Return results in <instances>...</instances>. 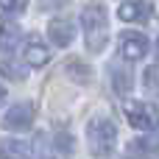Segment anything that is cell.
<instances>
[{
    "label": "cell",
    "instance_id": "6da1fadb",
    "mask_svg": "<svg viewBox=\"0 0 159 159\" xmlns=\"http://www.w3.org/2000/svg\"><path fill=\"white\" fill-rule=\"evenodd\" d=\"M81 25H84V39L89 53H101L109 39V11L103 0H89L81 11Z\"/></svg>",
    "mask_w": 159,
    "mask_h": 159
},
{
    "label": "cell",
    "instance_id": "7a4b0ae2",
    "mask_svg": "<svg viewBox=\"0 0 159 159\" xmlns=\"http://www.w3.org/2000/svg\"><path fill=\"white\" fill-rule=\"evenodd\" d=\"M87 143L95 157H109L117 145V126L109 117H95L87 126Z\"/></svg>",
    "mask_w": 159,
    "mask_h": 159
},
{
    "label": "cell",
    "instance_id": "3957f363",
    "mask_svg": "<svg viewBox=\"0 0 159 159\" xmlns=\"http://www.w3.org/2000/svg\"><path fill=\"white\" fill-rule=\"evenodd\" d=\"M0 159H56L42 140H0Z\"/></svg>",
    "mask_w": 159,
    "mask_h": 159
},
{
    "label": "cell",
    "instance_id": "277c9868",
    "mask_svg": "<svg viewBox=\"0 0 159 159\" xmlns=\"http://www.w3.org/2000/svg\"><path fill=\"white\" fill-rule=\"evenodd\" d=\"M123 112H126L129 126H134V129H140V131H151V129H157V126H159V112L151 106V103H143V101H126Z\"/></svg>",
    "mask_w": 159,
    "mask_h": 159
},
{
    "label": "cell",
    "instance_id": "5b68a950",
    "mask_svg": "<svg viewBox=\"0 0 159 159\" xmlns=\"http://www.w3.org/2000/svg\"><path fill=\"white\" fill-rule=\"evenodd\" d=\"M34 117H36V106H34L31 101H20V103H14V106L6 112L3 129H6V131H31Z\"/></svg>",
    "mask_w": 159,
    "mask_h": 159
},
{
    "label": "cell",
    "instance_id": "8992f818",
    "mask_svg": "<svg viewBox=\"0 0 159 159\" xmlns=\"http://www.w3.org/2000/svg\"><path fill=\"white\" fill-rule=\"evenodd\" d=\"M148 53V36L145 34H137V31H126L120 36V56L126 61H137Z\"/></svg>",
    "mask_w": 159,
    "mask_h": 159
},
{
    "label": "cell",
    "instance_id": "52a82bcc",
    "mask_svg": "<svg viewBox=\"0 0 159 159\" xmlns=\"http://www.w3.org/2000/svg\"><path fill=\"white\" fill-rule=\"evenodd\" d=\"M117 14L126 22H151L154 20V3L151 0H126V3H120Z\"/></svg>",
    "mask_w": 159,
    "mask_h": 159
},
{
    "label": "cell",
    "instance_id": "ba28073f",
    "mask_svg": "<svg viewBox=\"0 0 159 159\" xmlns=\"http://www.w3.org/2000/svg\"><path fill=\"white\" fill-rule=\"evenodd\" d=\"M48 36H50V42H53L56 48H67V45L73 42V36H75V28H73L70 20H50Z\"/></svg>",
    "mask_w": 159,
    "mask_h": 159
},
{
    "label": "cell",
    "instance_id": "9c48e42d",
    "mask_svg": "<svg viewBox=\"0 0 159 159\" xmlns=\"http://www.w3.org/2000/svg\"><path fill=\"white\" fill-rule=\"evenodd\" d=\"M109 73H112V87L117 95H129L131 87H134V75H131V67L129 64H120V61H112L109 64Z\"/></svg>",
    "mask_w": 159,
    "mask_h": 159
},
{
    "label": "cell",
    "instance_id": "30bf717a",
    "mask_svg": "<svg viewBox=\"0 0 159 159\" xmlns=\"http://www.w3.org/2000/svg\"><path fill=\"white\" fill-rule=\"evenodd\" d=\"M48 59H50V53H48V48H45L42 42L31 39V42L25 45V64H31V67H45Z\"/></svg>",
    "mask_w": 159,
    "mask_h": 159
},
{
    "label": "cell",
    "instance_id": "8fae6325",
    "mask_svg": "<svg viewBox=\"0 0 159 159\" xmlns=\"http://www.w3.org/2000/svg\"><path fill=\"white\" fill-rule=\"evenodd\" d=\"M20 39H22L20 25H14V22H3V25H0V50H3V53H11Z\"/></svg>",
    "mask_w": 159,
    "mask_h": 159
},
{
    "label": "cell",
    "instance_id": "7c38bea8",
    "mask_svg": "<svg viewBox=\"0 0 159 159\" xmlns=\"http://www.w3.org/2000/svg\"><path fill=\"white\" fill-rule=\"evenodd\" d=\"M25 3H28V0H0V17L6 20V17L20 14V11L25 8Z\"/></svg>",
    "mask_w": 159,
    "mask_h": 159
},
{
    "label": "cell",
    "instance_id": "4fadbf2b",
    "mask_svg": "<svg viewBox=\"0 0 159 159\" xmlns=\"http://www.w3.org/2000/svg\"><path fill=\"white\" fill-rule=\"evenodd\" d=\"M143 84H145L151 92H159V64L145 67V73H143Z\"/></svg>",
    "mask_w": 159,
    "mask_h": 159
},
{
    "label": "cell",
    "instance_id": "5bb4252c",
    "mask_svg": "<svg viewBox=\"0 0 159 159\" xmlns=\"http://www.w3.org/2000/svg\"><path fill=\"white\" fill-rule=\"evenodd\" d=\"M126 157L129 159H151L148 157V148H145L140 140H131V143L126 145Z\"/></svg>",
    "mask_w": 159,
    "mask_h": 159
},
{
    "label": "cell",
    "instance_id": "9a60e30c",
    "mask_svg": "<svg viewBox=\"0 0 159 159\" xmlns=\"http://www.w3.org/2000/svg\"><path fill=\"white\" fill-rule=\"evenodd\" d=\"M0 73L11 75L14 81H22V78H25V70H22V67H17L14 61H3V64H0Z\"/></svg>",
    "mask_w": 159,
    "mask_h": 159
},
{
    "label": "cell",
    "instance_id": "2e32d148",
    "mask_svg": "<svg viewBox=\"0 0 159 159\" xmlns=\"http://www.w3.org/2000/svg\"><path fill=\"white\" fill-rule=\"evenodd\" d=\"M67 73H70V75H75V73H78V75H81L78 81H87V78H89V70H87L84 64H78V61H70V64H67Z\"/></svg>",
    "mask_w": 159,
    "mask_h": 159
},
{
    "label": "cell",
    "instance_id": "e0dca14e",
    "mask_svg": "<svg viewBox=\"0 0 159 159\" xmlns=\"http://www.w3.org/2000/svg\"><path fill=\"white\" fill-rule=\"evenodd\" d=\"M151 131H154V134H151L148 140H143V145H145L148 151H157V148H159V126H157V129H151Z\"/></svg>",
    "mask_w": 159,
    "mask_h": 159
},
{
    "label": "cell",
    "instance_id": "ac0fdd59",
    "mask_svg": "<svg viewBox=\"0 0 159 159\" xmlns=\"http://www.w3.org/2000/svg\"><path fill=\"white\" fill-rule=\"evenodd\" d=\"M67 0H39V6L45 8V11H50V8H61Z\"/></svg>",
    "mask_w": 159,
    "mask_h": 159
},
{
    "label": "cell",
    "instance_id": "d6986e66",
    "mask_svg": "<svg viewBox=\"0 0 159 159\" xmlns=\"http://www.w3.org/2000/svg\"><path fill=\"white\" fill-rule=\"evenodd\" d=\"M3 103H6V89L0 87V106H3Z\"/></svg>",
    "mask_w": 159,
    "mask_h": 159
},
{
    "label": "cell",
    "instance_id": "ffe728a7",
    "mask_svg": "<svg viewBox=\"0 0 159 159\" xmlns=\"http://www.w3.org/2000/svg\"><path fill=\"white\" fill-rule=\"evenodd\" d=\"M157 56H159V39H157Z\"/></svg>",
    "mask_w": 159,
    "mask_h": 159
}]
</instances>
